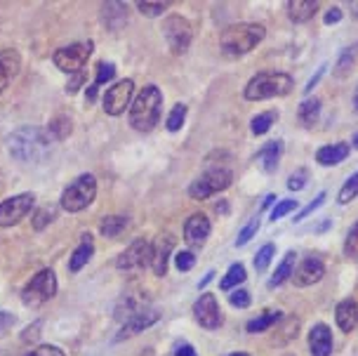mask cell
Wrapping results in <instances>:
<instances>
[{"instance_id": "48", "label": "cell", "mask_w": 358, "mask_h": 356, "mask_svg": "<svg viewBox=\"0 0 358 356\" xmlns=\"http://www.w3.org/2000/svg\"><path fill=\"white\" fill-rule=\"evenodd\" d=\"M10 326H15V316L8 314V311H0V335L8 333Z\"/></svg>"}, {"instance_id": "25", "label": "cell", "mask_w": 358, "mask_h": 356, "mask_svg": "<svg viewBox=\"0 0 358 356\" xmlns=\"http://www.w3.org/2000/svg\"><path fill=\"white\" fill-rule=\"evenodd\" d=\"M295 262H297V252H287L283 262L278 264V269L273 271V276L268 278V288H278V285H283L287 278L292 276V271H295Z\"/></svg>"}, {"instance_id": "19", "label": "cell", "mask_w": 358, "mask_h": 356, "mask_svg": "<svg viewBox=\"0 0 358 356\" xmlns=\"http://www.w3.org/2000/svg\"><path fill=\"white\" fill-rule=\"evenodd\" d=\"M19 66H22V59H19L15 50H3L0 52V92H5V87L15 80Z\"/></svg>"}, {"instance_id": "54", "label": "cell", "mask_w": 358, "mask_h": 356, "mask_svg": "<svg viewBox=\"0 0 358 356\" xmlns=\"http://www.w3.org/2000/svg\"><path fill=\"white\" fill-rule=\"evenodd\" d=\"M271 203H276V194H268V196H266V201H264V206H262V208H268Z\"/></svg>"}, {"instance_id": "42", "label": "cell", "mask_w": 358, "mask_h": 356, "mask_svg": "<svg viewBox=\"0 0 358 356\" xmlns=\"http://www.w3.org/2000/svg\"><path fill=\"white\" fill-rule=\"evenodd\" d=\"M168 8L170 3H137V10L146 17H161Z\"/></svg>"}, {"instance_id": "35", "label": "cell", "mask_w": 358, "mask_h": 356, "mask_svg": "<svg viewBox=\"0 0 358 356\" xmlns=\"http://www.w3.org/2000/svg\"><path fill=\"white\" fill-rule=\"evenodd\" d=\"M276 118H278L276 111H264V113H259V116H255L252 123H250L252 135H264V132L273 125V120Z\"/></svg>"}, {"instance_id": "3", "label": "cell", "mask_w": 358, "mask_h": 356, "mask_svg": "<svg viewBox=\"0 0 358 356\" xmlns=\"http://www.w3.org/2000/svg\"><path fill=\"white\" fill-rule=\"evenodd\" d=\"M266 31L262 24H231V27H227L222 31V50L224 55L229 57H241L245 52H250V50H255L259 45L262 41H264Z\"/></svg>"}, {"instance_id": "44", "label": "cell", "mask_w": 358, "mask_h": 356, "mask_svg": "<svg viewBox=\"0 0 358 356\" xmlns=\"http://www.w3.org/2000/svg\"><path fill=\"white\" fill-rule=\"evenodd\" d=\"M175 264H177L179 271H189L191 266L196 264V255L191 250H179L175 255Z\"/></svg>"}, {"instance_id": "29", "label": "cell", "mask_w": 358, "mask_h": 356, "mask_svg": "<svg viewBox=\"0 0 358 356\" xmlns=\"http://www.w3.org/2000/svg\"><path fill=\"white\" fill-rule=\"evenodd\" d=\"M280 319H283L280 311H264V314L257 316V319L248 321V333H264V330L276 326Z\"/></svg>"}, {"instance_id": "13", "label": "cell", "mask_w": 358, "mask_h": 356, "mask_svg": "<svg viewBox=\"0 0 358 356\" xmlns=\"http://www.w3.org/2000/svg\"><path fill=\"white\" fill-rule=\"evenodd\" d=\"M151 262V245L146 243L144 238L132 241L130 245L125 248V252L116 259V266L120 271H134L142 269L144 264Z\"/></svg>"}, {"instance_id": "28", "label": "cell", "mask_w": 358, "mask_h": 356, "mask_svg": "<svg viewBox=\"0 0 358 356\" xmlns=\"http://www.w3.org/2000/svg\"><path fill=\"white\" fill-rule=\"evenodd\" d=\"M283 321V326H273V333H276V342H280V345H287L290 340L297 338L299 333V319H295V316H287V319H280Z\"/></svg>"}, {"instance_id": "56", "label": "cell", "mask_w": 358, "mask_h": 356, "mask_svg": "<svg viewBox=\"0 0 358 356\" xmlns=\"http://www.w3.org/2000/svg\"><path fill=\"white\" fill-rule=\"evenodd\" d=\"M354 109L358 111V87H356V92H354Z\"/></svg>"}, {"instance_id": "18", "label": "cell", "mask_w": 358, "mask_h": 356, "mask_svg": "<svg viewBox=\"0 0 358 356\" xmlns=\"http://www.w3.org/2000/svg\"><path fill=\"white\" fill-rule=\"evenodd\" d=\"M309 349L313 356H330L332 352V333L325 323H316L309 333Z\"/></svg>"}, {"instance_id": "17", "label": "cell", "mask_w": 358, "mask_h": 356, "mask_svg": "<svg viewBox=\"0 0 358 356\" xmlns=\"http://www.w3.org/2000/svg\"><path fill=\"white\" fill-rule=\"evenodd\" d=\"M210 229H213V225H210V220L206 215L196 213L184 222V238H187L191 245H201V243H206V238L210 236Z\"/></svg>"}, {"instance_id": "39", "label": "cell", "mask_w": 358, "mask_h": 356, "mask_svg": "<svg viewBox=\"0 0 358 356\" xmlns=\"http://www.w3.org/2000/svg\"><path fill=\"white\" fill-rule=\"evenodd\" d=\"M344 255L349 259H358V222L349 229V236L344 241Z\"/></svg>"}, {"instance_id": "43", "label": "cell", "mask_w": 358, "mask_h": 356, "mask_svg": "<svg viewBox=\"0 0 358 356\" xmlns=\"http://www.w3.org/2000/svg\"><path fill=\"white\" fill-rule=\"evenodd\" d=\"M229 302L234 304L236 309H245V307H250V292L248 290H231L229 292Z\"/></svg>"}, {"instance_id": "32", "label": "cell", "mask_w": 358, "mask_h": 356, "mask_svg": "<svg viewBox=\"0 0 358 356\" xmlns=\"http://www.w3.org/2000/svg\"><path fill=\"white\" fill-rule=\"evenodd\" d=\"M127 227V218L125 215H108V218L101 220V234L108 238H113V236H118V234H123V229Z\"/></svg>"}, {"instance_id": "22", "label": "cell", "mask_w": 358, "mask_h": 356, "mask_svg": "<svg viewBox=\"0 0 358 356\" xmlns=\"http://www.w3.org/2000/svg\"><path fill=\"white\" fill-rule=\"evenodd\" d=\"M318 8H321V5H318L316 0H292V3H287V17L297 24H304L316 15Z\"/></svg>"}, {"instance_id": "5", "label": "cell", "mask_w": 358, "mask_h": 356, "mask_svg": "<svg viewBox=\"0 0 358 356\" xmlns=\"http://www.w3.org/2000/svg\"><path fill=\"white\" fill-rule=\"evenodd\" d=\"M97 196V180L92 175H80L78 180L69 184L62 194V208L66 213H80Z\"/></svg>"}, {"instance_id": "38", "label": "cell", "mask_w": 358, "mask_h": 356, "mask_svg": "<svg viewBox=\"0 0 358 356\" xmlns=\"http://www.w3.org/2000/svg\"><path fill=\"white\" fill-rule=\"evenodd\" d=\"M273 252H276V248H273V243L262 245V248H259V252L255 255V269H257V271H264L266 266H268V262H271Z\"/></svg>"}, {"instance_id": "45", "label": "cell", "mask_w": 358, "mask_h": 356, "mask_svg": "<svg viewBox=\"0 0 358 356\" xmlns=\"http://www.w3.org/2000/svg\"><path fill=\"white\" fill-rule=\"evenodd\" d=\"M323 201H325V192H321V194L316 196V199H313V201L309 203V206H306V208H302V211H299V215H295V222H302L304 218H309L311 213H316L318 208L323 206Z\"/></svg>"}, {"instance_id": "36", "label": "cell", "mask_w": 358, "mask_h": 356, "mask_svg": "<svg viewBox=\"0 0 358 356\" xmlns=\"http://www.w3.org/2000/svg\"><path fill=\"white\" fill-rule=\"evenodd\" d=\"M356 196H358V173H354L347 182H344V187L340 189V196H337V201H340V203H349V201H354Z\"/></svg>"}, {"instance_id": "7", "label": "cell", "mask_w": 358, "mask_h": 356, "mask_svg": "<svg viewBox=\"0 0 358 356\" xmlns=\"http://www.w3.org/2000/svg\"><path fill=\"white\" fill-rule=\"evenodd\" d=\"M234 182V173L229 168H213L208 170L206 175H201L198 180L189 187V196L191 199H210V196L229 189Z\"/></svg>"}, {"instance_id": "40", "label": "cell", "mask_w": 358, "mask_h": 356, "mask_svg": "<svg viewBox=\"0 0 358 356\" xmlns=\"http://www.w3.org/2000/svg\"><path fill=\"white\" fill-rule=\"evenodd\" d=\"M50 222H55V208L52 206H45V208H41V211H36V215H34V229H45L50 225Z\"/></svg>"}, {"instance_id": "14", "label": "cell", "mask_w": 358, "mask_h": 356, "mask_svg": "<svg viewBox=\"0 0 358 356\" xmlns=\"http://www.w3.org/2000/svg\"><path fill=\"white\" fill-rule=\"evenodd\" d=\"M158 319H161V311L153 309V307H142L139 311H134V314L130 316V319L125 321V326L118 330L116 342L134 338V335H137V333H142V330L151 328L153 323H156Z\"/></svg>"}, {"instance_id": "53", "label": "cell", "mask_w": 358, "mask_h": 356, "mask_svg": "<svg viewBox=\"0 0 358 356\" xmlns=\"http://www.w3.org/2000/svg\"><path fill=\"white\" fill-rule=\"evenodd\" d=\"M325 73V66H321V69H318V73L316 76H313V78L309 80V85H306V92H311V87L313 85H316V83H318V78H321V76Z\"/></svg>"}, {"instance_id": "26", "label": "cell", "mask_w": 358, "mask_h": 356, "mask_svg": "<svg viewBox=\"0 0 358 356\" xmlns=\"http://www.w3.org/2000/svg\"><path fill=\"white\" fill-rule=\"evenodd\" d=\"M358 59V43L356 45H349L347 50H342L340 59H337L335 69H332V73H335V78H344V76L351 73V69H354Z\"/></svg>"}, {"instance_id": "21", "label": "cell", "mask_w": 358, "mask_h": 356, "mask_svg": "<svg viewBox=\"0 0 358 356\" xmlns=\"http://www.w3.org/2000/svg\"><path fill=\"white\" fill-rule=\"evenodd\" d=\"M335 316H337V326H340L344 333H351V330L356 328V323H358V304L356 300H342L340 304H337V311H335Z\"/></svg>"}, {"instance_id": "34", "label": "cell", "mask_w": 358, "mask_h": 356, "mask_svg": "<svg viewBox=\"0 0 358 356\" xmlns=\"http://www.w3.org/2000/svg\"><path fill=\"white\" fill-rule=\"evenodd\" d=\"M243 281H245V266H243L241 262L231 264V266H229V271H227V276L222 278V290H231Z\"/></svg>"}, {"instance_id": "6", "label": "cell", "mask_w": 358, "mask_h": 356, "mask_svg": "<svg viewBox=\"0 0 358 356\" xmlns=\"http://www.w3.org/2000/svg\"><path fill=\"white\" fill-rule=\"evenodd\" d=\"M57 292V276L52 269H41L22 290V302L29 307H41L48 300H52Z\"/></svg>"}, {"instance_id": "41", "label": "cell", "mask_w": 358, "mask_h": 356, "mask_svg": "<svg viewBox=\"0 0 358 356\" xmlns=\"http://www.w3.org/2000/svg\"><path fill=\"white\" fill-rule=\"evenodd\" d=\"M257 229H259V218H252L245 227L241 229L238 238H236V245H245L248 241H250V238L255 236V234H257Z\"/></svg>"}, {"instance_id": "20", "label": "cell", "mask_w": 358, "mask_h": 356, "mask_svg": "<svg viewBox=\"0 0 358 356\" xmlns=\"http://www.w3.org/2000/svg\"><path fill=\"white\" fill-rule=\"evenodd\" d=\"M280 154H283V142H268L266 146H262L255 156V161L264 173H276L278 163H280Z\"/></svg>"}, {"instance_id": "23", "label": "cell", "mask_w": 358, "mask_h": 356, "mask_svg": "<svg viewBox=\"0 0 358 356\" xmlns=\"http://www.w3.org/2000/svg\"><path fill=\"white\" fill-rule=\"evenodd\" d=\"M344 158H349V144L347 142L323 146V149H318V154H316V161L321 165H340Z\"/></svg>"}, {"instance_id": "51", "label": "cell", "mask_w": 358, "mask_h": 356, "mask_svg": "<svg viewBox=\"0 0 358 356\" xmlns=\"http://www.w3.org/2000/svg\"><path fill=\"white\" fill-rule=\"evenodd\" d=\"M342 19V12L337 10V8H332L328 15H325V24H337Z\"/></svg>"}, {"instance_id": "2", "label": "cell", "mask_w": 358, "mask_h": 356, "mask_svg": "<svg viewBox=\"0 0 358 356\" xmlns=\"http://www.w3.org/2000/svg\"><path fill=\"white\" fill-rule=\"evenodd\" d=\"M161 111H163V94L156 85L144 87L142 92L137 94V99L132 101L130 109V125L137 132H151L161 120Z\"/></svg>"}, {"instance_id": "37", "label": "cell", "mask_w": 358, "mask_h": 356, "mask_svg": "<svg viewBox=\"0 0 358 356\" xmlns=\"http://www.w3.org/2000/svg\"><path fill=\"white\" fill-rule=\"evenodd\" d=\"M184 118H187V106H184V104H177L175 109L170 111L168 123H165V125H168V130H170V132H177V130L184 125Z\"/></svg>"}, {"instance_id": "9", "label": "cell", "mask_w": 358, "mask_h": 356, "mask_svg": "<svg viewBox=\"0 0 358 356\" xmlns=\"http://www.w3.org/2000/svg\"><path fill=\"white\" fill-rule=\"evenodd\" d=\"M90 55H92V43L87 41V43H73V45L57 50L52 59L59 71L78 73V71H83V66L87 64Z\"/></svg>"}, {"instance_id": "15", "label": "cell", "mask_w": 358, "mask_h": 356, "mask_svg": "<svg viewBox=\"0 0 358 356\" xmlns=\"http://www.w3.org/2000/svg\"><path fill=\"white\" fill-rule=\"evenodd\" d=\"M175 250V238L170 234H161L151 245V269L156 276H163L168 271V259H170V252Z\"/></svg>"}, {"instance_id": "50", "label": "cell", "mask_w": 358, "mask_h": 356, "mask_svg": "<svg viewBox=\"0 0 358 356\" xmlns=\"http://www.w3.org/2000/svg\"><path fill=\"white\" fill-rule=\"evenodd\" d=\"M85 83V71H78V73H73V78H71V83H69V92H76L78 87Z\"/></svg>"}, {"instance_id": "4", "label": "cell", "mask_w": 358, "mask_h": 356, "mask_svg": "<svg viewBox=\"0 0 358 356\" xmlns=\"http://www.w3.org/2000/svg\"><path fill=\"white\" fill-rule=\"evenodd\" d=\"M290 92H292V78L287 73H276V71L257 73L245 85V97L250 101L285 97V94H290Z\"/></svg>"}, {"instance_id": "58", "label": "cell", "mask_w": 358, "mask_h": 356, "mask_svg": "<svg viewBox=\"0 0 358 356\" xmlns=\"http://www.w3.org/2000/svg\"><path fill=\"white\" fill-rule=\"evenodd\" d=\"M229 356H250V354H245V352H234V354H229Z\"/></svg>"}, {"instance_id": "46", "label": "cell", "mask_w": 358, "mask_h": 356, "mask_svg": "<svg viewBox=\"0 0 358 356\" xmlns=\"http://www.w3.org/2000/svg\"><path fill=\"white\" fill-rule=\"evenodd\" d=\"M295 208H297V203H295V201H280L278 206L271 211V215H268V218H271V222H276V220H280V218H285L287 213H292Z\"/></svg>"}, {"instance_id": "33", "label": "cell", "mask_w": 358, "mask_h": 356, "mask_svg": "<svg viewBox=\"0 0 358 356\" xmlns=\"http://www.w3.org/2000/svg\"><path fill=\"white\" fill-rule=\"evenodd\" d=\"M50 137L55 139V142H62V139H66L69 135H71V118L69 116H57L52 123H50Z\"/></svg>"}, {"instance_id": "1", "label": "cell", "mask_w": 358, "mask_h": 356, "mask_svg": "<svg viewBox=\"0 0 358 356\" xmlns=\"http://www.w3.org/2000/svg\"><path fill=\"white\" fill-rule=\"evenodd\" d=\"M52 142L48 128L27 125L8 137V151L19 163H41L52 154Z\"/></svg>"}, {"instance_id": "55", "label": "cell", "mask_w": 358, "mask_h": 356, "mask_svg": "<svg viewBox=\"0 0 358 356\" xmlns=\"http://www.w3.org/2000/svg\"><path fill=\"white\" fill-rule=\"evenodd\" d=\"M351 15L358 17V3H351Z\"/></svg>"}, {"instance_id": "31", "label": "cell", "mask_w": 358, "mask_h": 356, "mask_svg": "<svg viewBox=\"0 0 358 356\" xmlns=\"http://www.w3.org/2000/svg\"><path fill=\"white\" fill-rule=\"evenodd\" d=\"M318 116H321V101H318V99L302 101V106H299V120H302L304 128H311V125H316Z\"/></svg>"}, {"instance_id": "10", "label": "cell", "mask_w": 358, "mask_h": 356, "mask_svg": "<svg viewBox=\"0 0 358 356\" xmlns=\"http://www.w3.org/2000/svg\"><path fill=\"white\" fill-rule=\"evenodd\" d=\"M34 194H17L0 203V227H15L34 211Z\"/></svg>"}, {"instance_id": "11", "label": "cell", "mask_w": 358, "mask_h": 356, "mask_svg": "<svg viewBox=\"0 0 358 356\" xmlns=\"http://www.w3.org/2000/svg\"><path fill=\"white\" fill-rule=\"evenodd\" d=\"M132 90H134V83L130 78H123L108 87L104 92V99H101L108 116H120L127 109V104L132 101Z\"/></svg>"}, {"instance_id": "27", "label": "cell", "mask_w": 358, "mask_h": 356, "mask_svg": "<svg viewBox=\"0 0 358 356\" xmlns=\"http://www.w3.org/2000/svg\"><path fill=\"white\" fill-rule=\"evenodd\" d=\"M101 17H104V22L108 24V29L116 31V29L123 27V22L127 17L125 5L123 3H106L104 10H101Z\"/></svg>"}, {"instance_id": "30", "label": "cell", "mask_w": 358, "mask_h": 356, "mask_svg": "<svg viewBox=\"0 0 358 356\" xmlns=\"http://www.w3.org/2000/svg\"><path fill=\"white\" fill-rule=\"evenodd\" d=\"M113 76H116V66H113L111 62H101L99 69H97V78H94L92 87L87 90V99H92V101L97 99V90H99L101 85H104V83L111 80Z\"/></svg>"}, {"instance_id": "8", "label": "cell", "mask_w": 358, "mask_h": 356, "mask_svg": "<svg viewBox=\"0 0 358 356\" xmlns=\"http://www.w3.org/2000/svg\"><path fill=\"white\" fill-rule=\"evenodd\" d=\"M163 36H165V41H168L172 52L184 55L189 50L191 41H194V29H191V24L184 17L172 15L163 22Z\"/></svg>"}, {"instance_id": "47", "label": "cell", "mask_w": 358, "mask_h": 356, "mask_svg": "<svg viewBox=\"0 0 358 356\" xmlns=\"http://www.w3.org/2000/svg\"><path fill=\"white\" fill-rule=\"evenodd\" d=\"M27 356H66V354H64L62 349L55 347V345H41V347L31 349Z\"/></svg>"}, {"instance_id": "16", "label": "cell", "mask_w": 358, "mask_h": 356, "mask_svg": "<svg viewBox=\"0 0 358 356\" xmlns=\"http://www.w3.org/2000/svg\"><path fill=\"white\" fill-rule=\"evenodd\" d=\"M325 274V262L318 255H309L302 259V264L295 269V283L297 285H313L318 283Z\"/></svg>"}, {"instance_id": "49", "label": "cell", "mask_w": 358, "mask_h": 356, "mask_svg": "<svg viewBox=\"0 0 358 356\" xmlns=\"http://www.w3.org/2000/svg\"><path fill=\"white\" fill-rule=\"evenodd\" d=\"M304 184H306L304 173H297L295 177H290V180H287V189H290V192H297V189H302Z\"/></svg>"}, {"instance_id": "57", "label": "cell", "mask_w": 358, "mask_h": 356, "mask_svg": "<svg viewBox=\"0 0 358 356\" xmlns=\"http://www.w3.org/2000/svg\"><path fill=\"white\" fill-rule=\"evenodd\" d=\"M351 146H354V149H358V132L354 135V139H351Z\"/></svg>"}, {"instance_id": "12", "label": "cell", "mask_w": 358, "mask_h": 356, "mask_svg": "<svg viewBox=\"0 0 358 356\" xmlns=\"http://www.w3.org/2000/svg\"><path fill=\"white\" fill-rule=\"evenodd\" d=\"M194 314H196V321L206 330H217L224 321L220 302H217V297L213 292H206V295L198 297V302L194 304Z\"/></svg>"}, {"instance_id": "24", "label": "cell", "mask_w": 358, "mask_h": 356, "mask_svg": "<svg viewBox=\"0 0 358 356\" xmlns=\"http://www.w3.org/2000/svg\"><path fill=\"white\" fill-rule=\"evenodd\" d=\"M92 252H94L92 236H90V234H85V236H83V241H80V245L73 250L71 262H69V269H71L73 274H76V271H80L83 266H85L90 259H92Z\"/></svg>"}, {"instance_id": "52", "label": "cell", "mask_w": 358, "mask_h": 356, "mask_svg": "<svg viewBox=\"0 0 358 356\" xmlns=\"http://www.w3.org/2000/svg\"><path fill=\"white\" fill-rule=\"evenodd\" d=\"M175 356H198V354H196V349L191 347V345H179Z\"/></svg>"}]
</instances>
